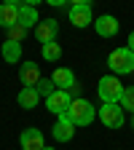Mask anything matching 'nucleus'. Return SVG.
<instances>
[{
  "instance_id": "nucleus-1",
  "label": "nucleus",
  "mask_w": 134,
  "mask_h": 150,
  "mask_svg": "<svg viewBox=\"0 0 134 150\" xmlns=\"http://www.w3.org/2000/svg\"><path fill=\"white\" fill-rule=\"evenodd\" d=\"M65 118H67L72 126H89V123H94V118H97V110H94V105H91L89 99L78 97V99H72L70 110L65 112Z\"/></svg>"
},
{
  "instance_id": "nucleus-2",
  "label": "nucleus",
  "mask_w": 134,
  "mask_h": 150,
  "mask_svg": "<svg viewBox=\"0 0 134 150\" xmlns=\"http://www.w3.org/2000/svg\"><path fill=\"white\" fill-rule=\"evenodd\" d=\"M123 83L116 78V75H105V78H99L97 83V94H99V99L102 105H118L121 97H123Z\"/></svg>"
},
{
  "instance_id": "nucleus-3",
  "label": "nucleus",
  "mask_w": 134,
  "mask_h": 150,
  "mask_svg": "<svg viewBox=\"0 0 134 150\" xmlns=\"http://www.w3.org/2000/svg\"><path fill=\"white\" fill-rule=\"evenodd\" d=\"M107 67H110V75H129L134 72V51L129 48H116V51H110L107 56Z\"/></svg>"
},
{
  "instance_id": "nucleus-4",
  "label": "nucleus",
  "mask_w": 134,
  "mask_h": 150,
  "mask_svg": "<svg viewBox=\"0 0 134 150\" xmlns=\"http://www.w3.org/2000/svg\"><path fill=\"white\" fill-rule=\"evenodd\" d=\"M67 16H70L72 27H78V30H83V27L94 24V16H91V3H89V0H78V3H72V6L67 8Z\"/></svg>"
},
{
  "instance_id": "nucleus-5",
  "label": "nucleus",
  "mask_w": 134,
  "mask_h": 150,
  "mask_svg": "<svg viewBox=\"0 0 134 150\" xmlns=\"http://www.w3.org/2000/svg\"><path fill=\"white\" fill-rule=\"evenodd\" d=\"M123 112H126V110H123L121 105H102L97 115H99V121H102L107 129H121L123 121H126V118H123Z\"/></svg>"
},
{
  "instance_id": "nucleus-6",
  "label": "nucleus",
  "mask_w": 134,
  "mask_h": 150,
  "mask_svg": "<svg viewBox=\"0 0 134 150\" xmlns=\"http://www.w3.org/2000/svg\"><path fill=\"white\" fill-rule=\"evenodd\" d=\"M32 32H35V38H38V43H40V46H46V43H56L59 24H56V19H43V22L38 24Z\"/></svg>"
},
{
  "instance_id": "nucleus-7",
  "label": "nucleus",
  "mask_w": 134,
  "mask_h": 150,
  "mask_svg": "<svg viewBox=\"0 0 134 150\" xmlns=\"http://www.w3.org/2000/svg\"><path fill=\"white\" fill-rule=\"evenodd\" d=\"M70 105H72V97H70V91H59L56 88L51 97L46 99V107L54 112V115H65V112L70 110Z\"/></svg>"
},
{
  "instance_id": "nucleus-8",
  "label": "nucleus",
  "mask_w": 134,
  "mask_h": 150,
  "mask_svg": "<svg viewBox=\"0 0 134 150\" xmlns=\"http://www.w3.org/2000/svg\"><path fill=\"white\" fill-rule=\"evenodd\" d=\"M94 30H97V35H99V38H113V35H118L121 22H118L116 16L105 13V16H97V22H94Z\"/></svg>"
},
{
  "instance_id": "nucleus-9",
  "label": "nucleus",
  "mask_w": 134,
  "mask_h": 150,
  "mask_svg": "<svg viewBox=\"0 0 134 150\" xmlns=\"http://www.w3.org/2000/svg\"><path fill=\"white\" fill-rule=\"evenodd\" d=\"M19 142H22V150H46V139L40 129H24Z\"/></svg>"
},
{
  "instance_id": "nucleus-10",
  "label": "nucleus",
  "mask_w": 134,
  "mask_h": 150,
  "mask_svg": "<svg viewBox=\"0 0 134 150\" xmlns=\"http://www.w3.org/2000/svg\"><path fill=\"white\" fill-rule=\"evenodd\" d=\"M19 81H22V86H24V88H35L38 83L43 81L40 67H38V64H32V62L22 64V70H19Z\"/></svg>"
},
{
  "instance_id": "nucleus-11",
  "label": "nucleus",
  "mask_w": 134,
  "mask_h": 150,
  "mask_svg": "<svg viewBox=\"0 0 134 150\" xmlns=\"http://www.w3.org/2000/svg\"><path fill=\"white\" fill-rule=\"evenodd\" d=\"M51 81H54V86L59 88V91H72L75 86H78V81H75V75H72V70H67V67H56L54 75H51Z\"/></svg>"
},
{
  "instance_id": "nucleus-12",
  "label": "nucleus",
  "mask_w": 134,
  "mask_h": 150,
  "mask_svg": "<svg viewBox=\"0 0 134 150\" xmlns=\"http://www.w3.org/2000/svg\"><path fill=\"white\" fill-rule=\"evenodd\" d=\"M19 24H22V27H27V30H35L38 24H40L35 3H19Z\"/></svg>"
},
{
  "instance_id": "nucleus-13",
  "label": "nucleus",
  "mask_w": 134,
  "mask_h": 150,
  "mask_svg": "<svg viewBox=\"0 0 134 150\" xmlns=\"http://www.w3.org/2000/svg\"><path fill=\"white\" fill-rule=\"evenodd\" d=\"M51 131H54V139H56V142H70V139L75 137V126H72L65 115H59V121L54 123Z\"/></svg>"
},
{
  "instance_id": "nucleus-14",
  "label": "nucleus",
  "mask_w": 134,
  "mask_h": 150,
  "mask_svg": "<svg viewBox=\"0 0 134 150\" xmlns=\"http://www.w3.org/2000/svg\"><path fill=\"white\" fill-rule=\"evenodd\" d=\"M13 24H19V3H3L0 6V27L8 30Z\"/></svg>"
},
{
  "instance_id": "nucleus-15",
  "label": "nucleus",
  "mask_w": 134,
  "mask_h": 150,
  "mask_svg": "<svg viewBox=\"0 0 134 150\" xmlns=\"http://www.w3.org/2000/svg\"><path fill=\"white\" fill-rule=\"evenodd\" d=\"M0 54H3V59H6L8 64H16L19 59H22V43H13V40H8V38H6Z\"/></svg>"
},
{
  "instance_id": "nucleus-16",
  "label": "nucleus",
  "mask_w": 134,
  "mask_h": 150,
  "mask_svg": "<svg viewBox=\"0 0 134 150\" xmlns=\"http://www.w3.org/2000/svg\"><path fill=\"white\" fill-rule=\"evenodd\" d=\"M19 107H24V110H32L38 102H40V94H38L35 88H22L19 91V97H16Z\"/></svg>"
},
{
  "instance_id": "nucleus-17",
  "label": "nucleus",
  "mask_w": 134,
  "mask_h": 150,
  "mask_svg": "<svg viewBox=\"0 0 134 150\" xmlns=\"http://www.w3.org/2000/svg\"><path fill=\"white\" fill-rule=\"evenodd\" d=\"M43 59L46 62H59L62 59V46L59 43H46L43 46Z\"/></svg>"
},
{
  "instance_id": "nucleus-18",
  "label": "nucleus",
  "mask_w": 134,
  "mask_h": 150,
  "mask_svg": "<svg viewBox=\"0 0 134 150\" xmlns=\"http://www.w3.org/2000/svg\"><path fill=\"white\" fill-rule=\"evenodd\" d=\"M126 112H131L134 115V86H126L123 88V97H121V102H118Z\"/></svg>"
},
{
  "instance_id": "nucleus-19",
  "label": "nucleus",
  "mask_w": 134,
  "mask_h": 150,
  "mask_svg": "<svg viewBox=\"0 0 134 150\" xmlns=\"http://www.w3.org/2000/svg\"><path fill=\"white\" fill-rule=\"evenodd\" d=\"M27 27H22V24H13V27H8L6 30V35H8V40H13V43H22L24 38H27Z\"/></svg>"
},
{
  "instance_id": "nucleus-20",
  "label": "nucleus",
  "mask_w": 134,
  "mask_h": 150,
  "mask_svg": "<svg viewBox=\"0 0 134 150\" xmlns=\"http://www.w3.org/2000/svg\"><path fill=\"white\" fill-rule=\"evenodd\" d=\"M35 91H38V94H40V97H46V99H48V97H51V94L56 91V86H54V81H51V78H43L40 83H38V86H35Z\"/></svg>"
},
{
  "instance_id": "nucleus-21",
  "label": "nucleus",
  "mask_w": 134,
  "mask_h": 150,
  "mask_svg": "<svg viewBox=\"0 0 134 150\" xmlns=\"http://www.w3.org/2000/svg\"><path fill=\"white\" fill-rule=\"evenodd\" d=\"M126 48H129V51H134V30L129 32V46H126Z\"/></svg>"
},
{
  "instance_id": "nucleus-22",
  "label": "nucleus",
  "mask_w": 134,
  "mask_h": 150,
  "mask_svg": "<svg viewBox=\"0 0 134 150\" xmlns=\"http://www.w3.org/2000/svg\"><path fill=\"white\" fill-rule=\"evenodd\" d=\"M131 129H134V115H131Z\"/></svg>"
},
{
  "instance_id": "nucleus-23",
  "label": "nucleus",
  "mask_w": 134,
  "mask_h": 150,
  "mask_svg": "<svg viewBox=\"0 0 134 150\" xmlns=\"http://www.w3.org/2000/svg\"><path fill=\"white\" fill-rule=\"evenodd\" d=\"M46 150H54V147H46Z\"/></svg>"
}]
</instances>
